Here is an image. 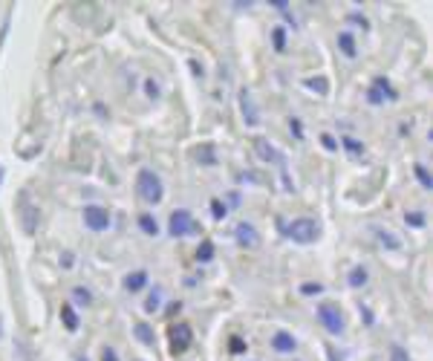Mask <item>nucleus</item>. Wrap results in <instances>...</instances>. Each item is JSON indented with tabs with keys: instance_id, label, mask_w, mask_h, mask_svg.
Listing matches in <instances>:
<instances>
[{
	"instance_id": "nucleus-4",
	"label": "nucleus",
	"mask_w": 433,
	"mask_h": 361,
	"mask_svg": "<svg viewBox=\"0 0 433 361\" xmlns=\"http://www.w3.org/2000/svg\"><path fill=\"white\" fill-rule=\"evenodd\" d=\"M191 341H194V332L188 324H173L168 330V344H171V355H182L191 350Z\"/></svg>"
},
{
	"instance_id": "nucleus-5",
	"label": "nucleus",
	"mask_w": 433,
	"mask_h": 361,
	"mask_svg": "<svg viewBox=\"0 0 433 361\" xmlns=\"http://www.w3.org/2000/svg\"><path fill=\"white\" fill-rule=\"evenodd\" d=\"M17 211H21V229L24 234H38V225H41V211H38V205L29 202V197L24 194L21 202H17Z\"/></svg>"
},
{
	"instance_id": "nucleus-18",
	"label": "nucleus",
	"mask_w": 433,
	"mask_h": 361,
	"mask_svg": "<svg viewBox=\"0 0 433 361\" xmlns=\"http://www.w3.org/2000/svg\"><path fill=\"white\" fill-rule=\"evenodd\" d=\"M347 280H349V287H356V289H361L364 283H367V269L364 266H356L349 275H347Z\"/></svg>"
},
{
	"instance_id": "nucleus-10",
	"label": "nucleus",
	"mask_w": 433,
	"mask_h": 361,
	"mask_svg": "<svg viewBox=\"0 0 433 361\" xmlns=\"http://www.w3.org/2000/svg\"><path fill=\"white\" fill-rule=\"evenodd\" d=\"M254 154H258L263 162H271V165H281V154L274 150V145L269 139H254Z\"/></svg>"
},
{
	"instance_id": "nucleus-7",
	"label": "nucleus",
	"mask_w": 433,
	"mask_h": 361,
	"mask_svg": "<svg viewBox=\"0 0 433 361\" xmlns=\"http://www.w3.org/2000/svg\"><path fill=\"white\" fill-rule=\"evenodd\" d=\"M81 217H84V225L90 232H107L110 229V214L102 205H87Z\"/></svg>"
},
{
	"instance_id": "nucleus-38",
	"label": "nucleus",
	"mask_w": 433,
	"mask_h": 361,
	"mask_svg": "<svg viewBox=\"0 0 433 361\" xmlns=\"http://www.w3.org/2000/svg\"><path fill=\"white\" fill-rule=\"evenodd\" d=\"M61 266H64V269H72V255H70V252L61 255Z\"/></svg>"
},
{
	"instance_id": "nucleus-32",
	"label": "nucleus",
	"mask_w": 433,
	"mask_h": 361,
	"mask_svg": "<svg viewBox=\"0 0 433 361\" xmlns=\"http://www.w3.org/2000/svg\"><path fill=\"white\" fill-rule=\"evenodd\" d=\"M404 220H407V225H413V229H425V225H427L425 214H419V211H410Z\"/></svg>"
},
{
	"instance_id": "nucleus-13",
	"label": "nucleus",
	"mask_w": 433,
	"mask_h": 361,
	"mask_svg": "<svg viewBox=\"0 0 433 361\" xmlns=\"http://www.w3.org/2000/svg\"><path fill=\"white\" fill-rule=\"evenodd\" d=\"M145 287H148V272H142V269L139 272H130L125 278V289L127 292H142Z\"/></svg>"
},
{
	"instance_id": "nucleus-20",
	"label": "nucleus",
	"mask_w": 433,
	"mask_h": 361,
	"mask_svg": "<svg viewBox=\"0 0 433 361\" xmlns=\"http://www.w3.org/2000/svg\"><path fill=\"white\" fill-rule=\"evenodd\" d=\"M304 87L312 90V93H318V96H326V93H329V84H326V79H321V75H318V79H306Z\"/></svg>"
},
{
	"instance_id": "nucleus-31",
	"label": "nucleus",
	"mask_w": 433,
	"mask_h": 361,
	"mask_svg": "<svg viewBox=\"0 0 433 361\" xmlns=\"http://www.w3.org/2000/svg\"><path fill=\"white\" fill-rule=\"evenodd\" d=\"M321 292H324V287H321L318 280H306L304 287H301V295H306V298H309V295H321Z\"/></svg>"
},
{
	"instance_id": "nucleus-40",
	"label": "nucleus",
	"mask_w": 433,
	"mask_h": 361,
	"mask_svg": "<svg viewBox=\"0 0 433 361\" xmlns=\"http://www.w3.org/2000/svg\"><path fill=\"white\" fill-rule=\"evenodd\" d=\"M393 361H407V355H404V353L396 347V350H393Z\"/></svg>"
},
{
	"instance_id": "nucleus-43",
	"label": "nucleus",
	"mask_w": 433,
	"mask_h": 361,
	"mask_svg": "<svg viewBox=\"0 0 433 361\" xmlns=\"http://www.w3.org/2000/svg\"><path fill=\"white\" fill-rule=\"evenodd\" d=\"M75 361H87V358H84V355H78V358H75Z\"/></svg>"
},
{
	"instance_id": "nucleus-14",
	"label": "nucleus",
	"mask_w": 433,
	"mask_h": 361,
	"mask_svg": "<svg viewBox=\"0 0 433 361\" xmlns=\"http://www.w3.org/2000/svg\"><path fill=\"white\" fill-rule=\"evenodd\" d=\"M338 49L347 55V58H356L359 47H356V38H352V32H338Z\"/></svg>"
},
{
	"instance_id": "nucleus-36",
	"label": "nucleus",
	"mask_w": 433,
	"mask_h": 361,
	"mask_svg": "<svg viewBox=\"0 0 433 361\" xmlns=\"http://www.w3.org/2000/svg\"><path fill=\"white\" fill-rule=\"evenodd\" d=\"M321 145H324L326 150H338V142H336V139H332V136H329V133H324V136H321Z\"/></svg>"
},
{
	"instance_id": "nucleus-33",
	"label": "nucleus",
	"mask_w": 433,
	"mask_h": 361,
	"mask_svg": "<svg viewBox=\"0 0 433 361\" xmlns=\"http://www.w3.org/2000/svg\"><path fill=\"white\" fill-rule=\"evenodd\" d=\"M347 17H349V21H352V24H359L361 29H370V21H367V17H364V15H359V12H349Z\"/></svg>"
},
{
	"instance_id": "nucleus-35",
	"label": "nucleus",
	"mask_w": 433,
	"mask_h": 361,
	"mask_svg": "<svg viewBox=\"0 0 433 361\" xmlns=\"http://www.w3.org/2000/svg\"><path fill=\"white\" fill-rule=\"evenodd\" d=\"M289 130H292V136H294V139H304V127H301L298 119H289Z\"/></svg>"
},
{
	"instance_id": "nucleus-8",
	"label": "nucleus",
	"mask_w": 433,
	"mask_h": 361,
	"mask_svg": "<svg viewBox=\"0 0 433 361\" xmlns=\"http://www.w3.org/2000/svg\"><path fill=\"white\" fill-rule=\"evenodd\" d=\"M234 237H237V243L243 246V249H258L260 246V234H258V229H254L251 223H237V229H234Z\"/></svg>"
},
{
	"instance_id": "nucleus-2",
	"label": "nucleus",
	"mask_w": 433,
	"mask_h": 361,
	"mask_svg": "<svg viewBox=\"0 0 433 361\" xmlns=\"http://www.w3.org/2000/svg\"><path fill=\"white\" fill-rule=\"evenodd\" d=\"M168 232H171V237H191V234H200V223H196L194 217H191V211H185V208H180V211H173L171 217H168Z\"/></svg>"
},
{
	"instance_id": "nucleus-34",
	"label": "nucleus",
	"mask_w": 433,
	"mask_h": 361,
	"mask_svg": "<svg viewBox=\"0 0 433 361\" xmlns=\"http://www.w3.org/2000/svg\"><path fill=\"white\" fill-rule=\"evenodd\" d=\"M367 102H370V104H384V96H381V93H379L376 87H370V93H367Z\"/></svg>"
},
{
	"instance_id": "nucleus-39",
	"label": "nucleus",
	"mask_w": 433,
	"mask_h": 361,
	"mask_svg": "<svg viewBox=\"0 0 433 361\" xmlns=\"http://www.w3.org/2000/svg\"><path fill=\"white\" fill-rule=\"evenodd\" d=\"M180 310H182V303H180V300H176V303H171V307H168V315L173 318L176 312H180Z\"/></svg>"
},
{
	"instance_id": "nucleus-17",
	"label": "nucleus",
	"mask_w": 433,
	"mask_h": 361,
	"mask_svg": "<svg viewBox=\"0 0 433 361\" xmlns=\"http://www.w3.org/2000/svg\"><path fill=\"white\" fill-rule=\"evenodd\" d=\"M271 47H274V52L286 49V26H274L271 29Z\"/></svg>"
},
{
	"instance_id": "nucleus-3",
	"label": "nucleus",
	"mask_w": 433,
	"mask_h": 361,
	"mask_svg": "<svg viewBox=\"0 0 433 361\" xmlns=\"http://www.w3.org/2000/svg\"><path fill=\"white\" fill-rule=\"evenodd\" d=\"M286 237L289 240H294V243H315V237H318V223H315V220H309V217H301V220H294L292 225H286Z\"/></svg>"
},
{
	"instance_id": "nucleus-16",
	"label": "nucleus",
	"mask_w": 433,
	"mask_h": 361,
	"mask_svg": "<svg viewBox=\"0 0 433 361\" xmlns=\"http://www.w3.org/2000/svg\"><path fill=\"white\" fill-rule=\"evenodd\" d=\"M139 229H142L148 237H156V234H159V223H156L153 214H139Z\"/></svg>"
},
{
	"instance_id": "nucleus-19",
	"label": "nucleus",
	"mask_w": 433,
	"mask_h": 361,
	"mask_svg": "<svg viewBox=\"0 0 433 361\" xmlns=\"http://www.w3.org/2000/svg\"><path fill=\"white\" fill-rule=\"evenodd\" d=\"M159 303H162V287H153L148 300H145V312H156L159 310Z\"/></svg>"
},
{
	"instance_id": "nucleus-41",
	"label": "nucleus",
	"mask_w": 433,
	"mask_h": 361,
	"mask_svg": "<svg viewBox=\"0 0 433 361\" xmlns=\"http://www.w3.org/2000/svg\"><path fill=\"white\" fill-rule=\"evenodd\" d=\"M191 70H194V75H200V79H203V67L196 64V61H191Z\"/></svg>"
},
{
	"instance_id": "nucleus-42",
	"label": "nucleus",
	"mask_w": 433,
	"mask_h": 361,
	"mask_svg": "<svg viewBox=\"0 0 433 361\" xmlns=\"http://www.w3.org/2000/svg\"><path fill=\"white\" fill-rule=\"evenodd\" d=\"M0 185H3V168H0Z\"/></svg>"
},
{
	"instance_id": "nucleus-25",
	"label": "nucleus",
	"mask_w": 433,
	"mask_h": 361,
	"mask_svg": "<svg viewBox=\"0 0 433 361\" xmlns=\"http://www.w3.org/2000/svg\"><path fill=\"white\" fill-rule=\"evenodd\" d=\"M196 162H200V165H214V162H216L214 147H211V145H203L200 150H196Z\"/></svg>"
},
{
	"instance_id": "nucleus-11",
	"label": "nucleus",
	"mask_w": 433,
	"mask_h": 361,
	"mask_svg": "<svg viewBox=\"0 0 433 361\" xmlns=\"http://www.w3.org/2000/svg\"><path fill=\"white\" fill-rule=\"evenodd\" d=\"M294 338H292V332H274L271 335V350L274 353H294Z\"/></svg>"
},
{
	"instance_id": "nucleus-9",
	"label": "nucleus",
	"mask_w": 433,
	"mask_h": 361,
	"mask_svg": "<svg viewBox=\"0 0 433 361\" xmlns=\"http://www.w3.org/2000/svg\"><path fill=\"white\" fill-rule=\"evenodd\" d=\"M240 113H243V119H246L249 127H254V125L260 122L258 104H254V99H251V93H249V90H240Z\"/></svg>"
},
{
	"instance_id": "nucleus-24",
	"label": "nucleus",
	"mask_w": 433,
	"mask_h": 361,
	"mask_svg": "<svg viewBox=\"0 0 433 361\" xmlns=\"http://www.w3.org/2000/svg\"><path fill=\"white\" fill-rule=\"evenodd\" d=\"M413 174H416V179L422 182V188H427V191H430V188H433V179H430L427 168H425L422 162H416V165H413Z\"/></svg>"
},
{
	"instance_id": "nucleus-1",
	"label": "nucleus",
	"mask_w": 433,
	"mask_h": 361,
	"mask_svg": "<svg viewBox=\"0 0 433 361\" xmlns=\"http://www.w3.org/2000/svg\"><path fill=\"white\" fill-rule=\"evenodd\" d=\"M136 191H139V197L145 200V202H159L162 200V194H165V185H162V179H159V174L156 170H139V177H136Z\"/></svg>"
},
{
	"instance_id": "nucleus-23",
	"label": "nucleus",
	"mask_w": 433,
	"mask_h": 361,
	"mask_svg": "<svg viewBox=\"0 0 433 361\" xmlns=\"http://www.w3.org/2000/svg\"><path fill=\"white\" fill-rule=\"evenodd\" d=\"M196 260H200V263H211L214 260V243L211 240L200 243V249H196Z\"/></svg>"
},
{
	"instance_id": "nucleus-22",
	"label": "nucleus",
	"mask_w": 433,
	"mask_h": 361,
	"mask_svg": "<svg viewBox=\"0 0 433 361\" xmlns=\"http://www.w3.org/2000/svg\"><path fill=\"white\" fill-rule=\"evenodd\" d=\"M133 330H136V338H139V344H145V347H153V330H150L148 324H136Z\"/></svg>"
},
{
	"instance_id": "nucleus-27",
	"label": "nucleus",
	"mask_w": 433,
	"mask_h": 361,
	"mask_svg": "<svg viewBox=\"0 0 433 361\" xmlns=\"http://www.w3.org/2000/svg\"><path fill=\"white\" fill-rule=\"evenodd\" d=\"M376 237H379V243H381V246H387V249H399V246H402V243H399V237H393V234H390V232H384V229H376Z\"/></svg>"
},
{
	"instance_id": "nucleus-15",
	"label": "nucleus",
	"mask_w": 433,
	"mask_h": 361,
	"mask_svg": "<svg viewBox=\"0 0 433 361\" xmlns=\"http://www.w3.org/2000/svg\"><path fill=\"white\" fill-rule=\"evenodd\" d=\"M372 87H376V90L381 93V96H384V99H390V102H396V99H399V93L393 90V84L384 79V75H376V79H372Z\"/></svg>"
},
{
	"instance_id": "nucleus-12",
	"label": "nucleus",
	"mask_w": 433,
	"mask_h": 361,
	"mask_svg": "<svg viewBox=\"0 0 433 361\" xmlns=\"http://www.w3.org/2000/svg\"><path fill=\"white\" fill-rule=\"evenodd\" d=\"M58 315H61V324L67 327V332H78V327H81V321H78V312H75L72 303H64L61 312H58Z\"/></svg>"
},
{
	"instance_id": "nucleus-26",
	"label": "nucleus",
	"mask_w": 433,
	"mask_h": 361,
	"mask_svg": "<svg viewBox=\"0 0 433 361\" xmlns=\"http://www.w3.org/2000/svg\"><path fill=\"white\" fill-rule=\"evenodd\" d=\"M341 145L347 147V154H352V157H361V154H364V142L352 139V136H344V142H341Z\"/></svg>"
},
{
	"instance_id": "nucleus-6",
	"label": "nucleus",
	"mask_w": 433,
	"mask_h": 361,
	"mask_svg": "<svg viewBox=\"0 0 433 361\" xmlns=\"http://www.w3.org/2000/svg\"><path fill=\"white\" fill-rule=\"evenodd\" d=\"M318 321L326 327V332L332 335H341L344 332V315L338 307H332V303H321L318 307Z\"/></svg>"
},
{
	"instance_id": "nucleus-37",
	"label": "nucleus",
	"mask_w": 433,
	"mask_h": 361,
	"mask_svg": "<svg viewBox=\"0 0 433 361\" xmlns=\"http://www.w3.org/2000/svg\"><path fill=\"white\" fill-rule=\"evenodd\" d=\"M102 361H119V355H116V350H110V347H107V350L102 353Z\"/></svg>"
},
{
	"instance_id": "nucleus-28",
	"label": "nucleus",
	"mask_w": 433,
	"mask_h": 361,
	"mask_svg": "<svg viewBox=\"0 0 433 361\" xmlns=\"http://www.w3.org/2000/svg\"><path fill=\"white\" fill-rule=\"evenodd\" d=\"M226 214H228V205L223 200H211V217L214 220H226Z\"/></svg>"
},
{
	"instance_id": "nucleus-21",
	"label": "nucleus",
	"mask_w": 433,
	"mask_h": 361,
	"mask_svg": "<svg viewBox=\"0 0 433 361\" xmlns=\"http://www.w3.org/2000/svg\"><path fill=\"white\" fill-rule=\"evenodd\" d=\"M72 300L78 303V307H90V303H93V292L87 287H75L72 289Z\"/></svg>"
},
{
	"instance_id": "nucleus-30",
	"label": "nucleus",
	"mask_w": 433,
	"mask_h": 361,
	"mask_svg": "<svg viewBox=\"0 0 433 361\" xmlns=\"http://www.w3.org/2000/svg\"><path fill=\"white\" fill-rule=\"evenodd\" d=\"M145 93H148V99H150V102H159V96H162L159 81H156V79H148V81H145Z\"/></svg>"
},
{
	"instance_id": "nucleus-29",
	"label": "nucleus",
	"mask_w": 433,
	"mask_h": 361,
	"mask_svg": "<svg viewBox=\"0 0 433 361\" xmlns=\"http://www.w3.org/2000/svg\"><path fill=\"white\" fill-rule=\"evenodd\" d=\"M228 353H231V355H243V353H246V341H243L240 335H231V338H228Z\"/></svg>"
}]
</instances>
